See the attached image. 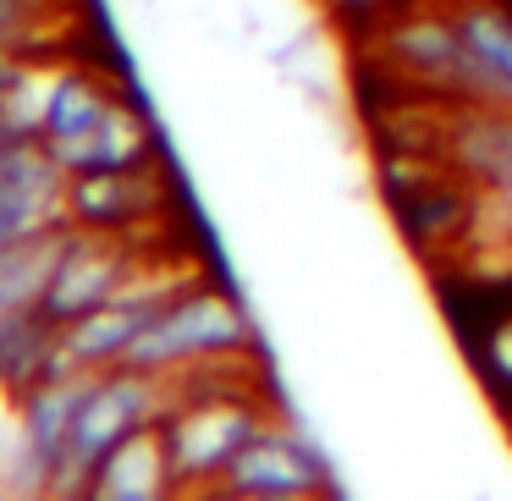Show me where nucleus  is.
Returning a JSON list of instances; mask_svg holds the SVG:
<instances>
[{"label": "nucleus", "mask_w": 512, "mask_h": 501, "mask_svg": "<svg viewBox=\"0 0 512 501\" xmlns=\"http://www.w3.org/2000/svg\"><path fill=\"white\" fill-rule=\"evenodd\" d=\"M479 232L512 248V182H507V188H496V193H485V215H479Z\"/></svg>", "instance_id": "18"}, {"label": "nucleus", "mask_w": 512, "mask_h": 501, "mask_svg": "<svg viewBox=\"0 0 512 501\" xmlns=\"http://www.w3.org/2000/svg\"><path fill=\"white\" fill-rule=\"evenodd\" d=\"M67 243H72V221H56V226L12 237V243L0 248V320L28 314V309L45 303V287H50V276H56Z\"/></svg>", "instance_id": "12"}, {"label": "nucleus", "mask_w": 512, "mask_h": 501, "mask_svg": "<svg viewBox=\"0 0 512 501\" xmlns=\"http://www.w3.org/2000/svg\"><path fill=\"white\" fill-rule=\"evenodd\" d=\"M12 237H23V226H17V221H12V215H6V210H0V248H6V243H12Z\"/></svg>", "instance_id": "19"}, {"label": "nucleus", "mask_w": 512, "mask_h": 501, "mask_svg": "<svg viewBox=\"0 0 512 501\" xmlns=\"http://www.w3.org/2000/svg\"><path fill=\"white\" fill-rule=\"evenodd\" d=\"M182 281H188V270H177V265H166V259H155V265H149L127 292H116L105 309H94V314H83V320L61 325L56 369H67V375H94V369L127 364L133 342L149 331V320L160 314V303H166L171 292L182 287Z\"/></svg>", "instance_id": "4"}, {"label": "nucleus", "mask_w": 512, "mask_h": 501, "mask_svg": "<svg viewBox=\"0 0 512 501\" xmlns=\"http://www.w3.org/2000/svg\"><path fill=\"white\" fill-rule=\"evenodd\" d=\"M501 6H512V0H501Z\"/></svg>", "instance_id": "22"}, {"label": "nucleus", "mask_w": 512, "mask_h": 501, "mask_svg": "<svg viewBox=\"0 0 512 501\" xmlns=\"http://www.w3.org/2000/svg\"><path fill=\"white\" fill-rule=\"evenodd\" d=\"M171 402H177V380H166V375H144V369H127V364L83 375L56 496H83L94 468L122 441H133L138 430H155L171 413Z\"/></svg>", "instance_id": "2"}, {"label": "nucleus", "mask_w": 512, "mask_h": 501, "mask_svg": "<svg viewBox=\"0 0 512 501\" xmlns=\"http://www.w3.org/2000/svg\"><path fill=\"white\" fill-rule=\"evenodd\" d=\"M149 160H160V133L149 122L144 100L127 89L111 105V116L61 155V171L67 177H89V171H127V166H149Z\"/></svg>", "instance_id": "11"}, {"label": "nucleus", "mask_w": 512, "mask_h": 501, "mask_svg": "<svg viewBox=\"0 0 512 501\" xmlns=\"http://www.w3.org/2000/svg\"><path fill=\"white\" fill-rule=\"evenodd\" d=\"M83 375H56L34 380L28 391L12 397V452H6V485L34 490V496H56L61 463H67L72 441V413H78Z\"/></svg>", "instance_id": "6"}, {"label": "nucleus", "mask_w": 512, "mask_h": 501, "mask_svg": "<svg viewBox=\"0 0 512 501\" xmlns=\"http://www.w3.org/2000/svg\"><path fill=\"white\" fill-rule=\"evenodd\" d=\"M248 353H254V325H248L243 303L226 287H215V281L188 276L166 303H160L149 331L133 342L127 369L177 380V375H188V369L232 364V358H248Z\"/></svg>", "instance_id": "1"}, {"label": "nucleus", "mask_w": 512, "mask_h": 501, "mask_svg": "<svg viewBox=\"0 0 512 501\" xmlns=\"http://www.w3.org/2000/svg\"><path fill=\"white\" fill-rule=\"evenodd\" d=\"M452 23L468 45V61H474L468 105H512V6L452 0Z\"/></svg>", "instance_id": "10"}, {"label": "nucleus", "mask_w": 512, "mask_h": 501, "mask_svg": "<svg viewBox=\"0 0 512 501\" xmlns=\"http://www.w3.org/2000/svg\"><path fill=\"white\" fill-rule=\"evenodd\" d=\"M34 78L39 61L17 56V50H0V122H23L28 127V105H34ZM34 133V127H28Z\"/></svg>", "instance_id": "16"}, {"label": "nucleus", "mask_w": 512, "mask_h": 501, "mask_svg": "<svg viewBox=\"0 0 512 501\" xmlns=\"http://www.w3.org/2000/svg\"><path fill=\"white\" fill-rule=\"evenodd\" d=\"M72 0H0V50L45 61V39Z\"/></svg>", "instance_id": "15"}, {"label": "nucleus", "mask_w": 512, "mask_h": 501, "mask_svg": "<svg viewBox=\"0 0 512 501\" xmlns=\"http://www.w3.org/2000/svg\"><path fill=\"white\" fill-rule=\"evenodd\" d=\"M331 485H336V474H331L325 446L314 441L309 430L281 424V419H270L265 430L237 452V463L226 468V479H221L226 496H248V501L320 496V490H331Z\"/></svg>", "instance_id": "9"}, {"label": "nucleus", "mask_w": 512, "mask_h": 501, "mask_svg": "<svg viewBox=\"0 0 512 501\" xmlns=\"http://www.w3.org/2000/svg\"><path fill=\"white\" fill-rule=\"evenodd\" d=\"M12 133H23V122H0V144H6Z\"/></svg>", "instance_id": "20"}, {"label": "nucleus", "mask_w": 512, "mask_h": 501, "mask_svg": "<svg viewBox=\"0 0 512 501\" xmlns=\"http://www.w3.org/2000/svg\"><path fill=\"white\" fill-rule=\"evenodd\" d=\"M0 474H6V457H0ZM0 485H6V479H0Z\"/></svg>", "instance_id": "21"}, {"label": "nucleus", "mask_w": 512, "mask_h": 501, "mask_svg": "<svg viewBox=\"0 0 512 501\" xmlns=\"http://www.w3.org/2000/svg\"><path fill=\"white\" fill-rule=\"evenodd\" d=\"M380 72L391 83H402L408 94L435 105H468V78H474V61L468 45L452 23V6H402L397 17L369 34Z\"/></svg>", "instance_id": "3"}, {"label": "nucleus", "mask_w": 512, "mask_h": 501, "mask_svg": "<svg viewBox=\"0 0 512 501\" xmlns=\"http://www.w3.org/2000/svg\"><path fill=\"white\" fill-rule=\"evenodd\" d=\"M177 490L171 479V457L166 441H160V424L155 430H138L133 441H122L100 468L89 474L83 496H100V501H160Z\"/></svg>", "instance_id": "13"}, {"label": "nucleus", "mask_w": 512, "mask_h": 501, "mask_svg": "<svg viewBox=\"0 0 512 501\" xmlns=\"http://www.w3.org/2000/svg\"><path fill=\"white\" fill-rule=\"evenodd\" d=\"M56 342H61V325L45 309L0 320V397L12 402L34 380L56 375Z\"/></svg>", "instance_id": "14"}, {"label": "nucleus", "mask_w": 512, "mask_h": 501, "mask_svg": "<svg viewBox=\"0 0 512 501\" xmlns=\"http://www.w3.org/2000/svg\"><path fill=\"white\" fill-rule=\"evenodd\" d=\"M127 94V83L111 67L94 61H39L34 78V105H28V127L50 155H67L78 138H89L94 127L111 116V105Z\"/></svg>", "instance_id": "8"}, {"label": "nucleus", "mask_w": 512, "mask_h": 501, "mask_svg": "<svg viewBox=\"0 0 512 501\" xmlns=\"http://www.w3.org/2000/svg\"><path fill=\"white\" fill-rule=\"evenodd\" d=\"M155 259H160L155 237H105V232H78L72 226V243L61 254L39 309L56 325H72L83 314L105 309L116 292H127Z\"/></svg>", "instance_id": "5"}, {"label": "nucleus", "mask_w": 512, "mask_h": 501, "mask_svg": "<svg viewBox=\"0 0 512 501\" xmlns=\"http://www.w3.org/2000/svg\"><path fill=\"white\" fill-rule=\"evenodd\" d=\"M177 193H171L166 160L127 171H89V177H67V221L78 232H105V237H155V226L171 215Z\"/></svg>", "instance_id": "7"}, {"label": "nucleus", "mask_w": 512, "mask_h": 501, "mask_svg": "<svg viewBox=\"0 0 512 501\" xmlns=\"http://www.w3.org/2000/svg\"><path fill=\"white\" fill-rule=\"evenodd\" d=\"M331 6V17H342L347 28H358V34H375L386 17H397L408 0H325Z\"/></svg>", "instance_id": "17"}]
</instances>
